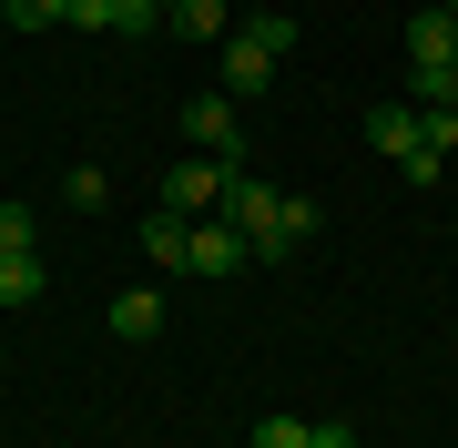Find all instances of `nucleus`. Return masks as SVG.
<instances>
[{"label": "nucleus", "mask_w": 458, "mask_h": 448, "mask_svg": "<svg viewBox=\"0 0 458 448\" xmlns=\"http://www.w3.org/2000/svg\"><path fill=\"white\" fill-rule=\"evenodd\" d=\"M295 41V21L285 11H265V21H245V31H225V51H214V72H225V92L245 102V92H265L276 82V51Z\"/></svg>", "instance_id": "f257e3e1"}, {"label": "nucleus", "mask_w": 458, "mask_h": 448, "mask_svg": "<svg viewBox=\"0 0 458 448\" xmlns=\"http://www.w3.org/2000/svg\"><path fill=\"white\" fill-rule=\"evenodd\" d=\"M234 173H245V164H214V153H183V164L164 173V204H174V215H225V194H234Z\"/></svg>", "instance_id": "f03ea898"}, {"label": "nucleus", "mask_w": 458, "mask_h": 448, "mask_svg": "<svg viewBox=\"0 0 458 448\" xmlns=\"http://www.w3.org/2000/svg\"><path fill=\"white\" fill-rule=\"evenodd\" d=\"M183 143H204L214 164H245V123H234V92H194V102H183Z\"/></svg>", "instance_id": "7ed1b4c3"}, {"label": "nucleus", "mask_w": 458, "mask_h": 448, "mask_svg": "<svg viewBox=\"0 0 458 448\" xmlns=\"http://www.w3.org/2000/svg\"><path fill=\"white\" fill-rule=\"evenodd\" d=\"M183 266H194V275H245V266H255V245H245V234H234L225 215H214V224H194V245H183Z\"/></svg>", "instance_id": "20e7f679"}, {"label": "nucleus", "mask_w": 458, "mask_h": 448, "mask_svg": "<svg viewBox=\"0 0 458 448\" xmlns=\"http://www.w3.org/2000/svg\"><path fill=\"white\" fill-rule=\"evenodd\" d=\"M367 143L387 153V164H408V153L428 143V113H418V102H377V113H367Z\"/></svg>", "instance_id": "39448f33"}, {"label": "nucleus", "mask_w": 458, "mask_h": 448, "mask_svg": "<svg viewBox=\"0 0 458 448\" xmlns=\"http://www.w3.org/2000/svg\"><path fill=\"white\" fill-rule=\"evenodd\" d=\"M102 326H113V336H123V347H143V336H153V326H164V296H153V285H123V296H113V306H102Z\"/></svg>", "instance_id": "423d86ee"}, {"label": "nucleus", "mask_w": 458, "mask_h": 448, "mask_svg": "<svg viewBox=\"0 0 458 448\" xmlns=\"http://www.w3.org/2000/svg\"><path fill=\"white\" fill-rule=\"evenodd\" d=\"M183 245H194V215L153 204V215H143V255H153V266H183Z\"/></svg>", "instance_id": "0eeeda50"}, {"label": "nucleus", "mask_w": 458, "mask_h": 448, "mask_svg": "<svg viewBox=\"0 0 458 448\" xmlns=\"http://www.w3.org/2000/svg\"><path fill=\"white\" fill-rule=\"evenodd\" d=\"M164 21L194 31V41H225V31H234V0H164Z\"/></svg>", "instance_id": "6e6552de"}, {"label": "nucleus", "mask_w": 458, "mask_h": 448, "mask_svg": "<svg viewBox=\"0 0 458 448\" xmlns=\"http://www.w3.org/2000/svg\"><path fill=\"white\" fill-rule=\"evenodd\" d=\"M41 285H51V266H41V255H0V306H31Z\"/></svg>", "instance_id": "1a4fd4ad"}, {"label": "nucleus", "mask_w": 458, "mask_h": 448, "mask_svg": "<svg viewBox=\"0 0 458 448\" xmlns=\"http://www.w3.org/2000/svg\"><path fill=\"white\" fill-rule=\"evenodd\" d=\"M0 21L11 31H51V21H72V0H0Z\"/></svg>", "instance_id": "9d476101"}, {"label": "nucleus", "mask_w": 458, "mask_h": 448, "mask_svg": "<svg viewBox=\"0 0 458 448\" xmlns=\"http://www.w3.org/2000/svg\"><path fill=\"white\" fill-rule=\"evenodd\" d=\"M31 234H41L31 204H0V255H31Z\"/></svg>", "instance_id": "9b49d317"}, {"label": "nucleus", "mask_w": 458, "mask_h": 448, "mask_svg": "<svg viewBox=\"0 0 458 448\" xmlns=\"http://www.w3.org/2000/svg\"><path fill=\"white\" fill-rule=\"evenodd\" d=\"M255 448H316L306 418H255Z\"/></svg>", "instance_id": "f8f14e48"}, {"label": "nucleus", "mask_w": 458, "mask_h": 448, "mask_svg": "<svg viewBox=\"0 0 458 448\" xmlns=\"http://www.w3.org/2000/svg\"><path fill=\"white\" fill-rule=\"evenodd\" d=\"M62 194H72V204H82V215H102V204H113V173H92V164H82V173H72V183H62Z\"/></svg>", "instance_id": "ddd939ff"}, {"label": "nucleus", "mask_w": 458, "mask_h": 448, "mask_svg": "<svg viewBox=\"0 0 458 448\" xmlns=\"http://www.w3.org/2000/svg\"><path fill=\"white\" fill-rule=\"evenodd\" d=\"M316 448H357V428H346V418H327V428H316Z\"/></svg>", "instance_id": "4468645a"}, {"label": "nucleus", "mask_w": 458, "mask_h": 448, "mask_svg": "<svg viewBox=\"0 0 458 448\" xmlns=\"http://www.w3.org/2000/svg\"><path fill=\"white\" fill-rule=\"evenodd\" d=\"M438 11H448V21H458V0H438Z\"/></svg>", "instance_id": "2eb2a0df"}]
</instances>
